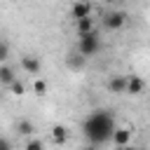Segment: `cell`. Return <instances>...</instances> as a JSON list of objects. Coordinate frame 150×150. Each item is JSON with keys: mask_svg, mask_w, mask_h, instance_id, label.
<instances>
[{"mask_svg": "<svg viewBox=\"0 0 150 150\" xmlns=\"http://www.w3.org/2000/svg\"><path fill=\"white\" fill-rule=\"evenodd\" d=\"M82 131L87 136V141L91 145H103L110 141L112 131H115V117L108 112V110H94L84 117L82 122Z\"/></svg>", "mask_w": 150, "mask_h": 150, "instance_id": "cell-1", "label": "cell"}, {"mask_svg": "<svg viewBox=\"0 0 150 150\" xmlns=\"http://www.w3.org/2000/svg\"><path fill=\"white\" fill-rule=\"evenodd\" d=\"M98 49H101V38H98L96 28L89 33H82L77 38V52L82 56H94V54H98Z\"/></svg>", "mask_w": 150, "mask_h": 150, "instance_id": "cell-2", "label": "cell"}, {"mask_svg": "<svg viewBox=\"0 0 150 150\" xmlns=\"http://www.w3.org/2000/svg\"><path fill=\"white\" fill-rule=\"evenodd\" d=\"M124 23H127V14H124V12H120V9L108 12V14L103 16V26H105L108 30H120Z\"/></svg>", "mask_w": 150, "mask_h": 150, "instance_id": "cell-3", "label": "cell"}, {"mask_svg": "<svg viewBox=\"0 0 150 150\" xmlns=\"http://www.w3.org/2000/svg\"><path fill=\"white\" fill-rule=\"evenodd\" d=\"M21 68L26 73H30V75H38L42 70V61L38 56H33V54H26V56H21Z\"/></svg>", "mask_w": 150, "mask_h": 150, "instance_id": "cell-4", "label": "cell"}, {"mask_svg": "<svg viewBox=\"0 0 150 150\" xmlns=\"http://www.w3.org/2000/svg\"><path fill=\"white\" fill-rule=\"evenodd\" d=\"M110 141H112L117 148H122V145L131 143V129H127V127H115V131H112Z\"/></svg>", "mask_w": 150, "mask_h": 150, "instance_id": "cell-5", "label": "cell"}, {"mask_svg": "<svg viewBox=\"0 0 150 150\" xmlns=\"http://www.w3.org/2000/svg\"><path fill=\"white\" fill-rule=\"evenodd\" d=\"M84 61H87V56H82L80 52L66 54V68H68V70H82V68H84Z\"/></svg>", "mask_w": 150, "mask_h": 150, "instance_id": "cell-6", "label": "cell"}, {"mask_svg": "<svg viewBox=\"0 0 150 150\" xmlns=\"http://www.w3.org/2000/svg\"><path fill=\"white\" fill-rule=\"evenodd\" d=\"M143 89H145V82H143L141 77H136V75H131V77L127 80V87H124V94H131V96H138V94H143Z\"/></svg>", "mask_w": 150, "mask_h": 150, "instance_id": "cell-7", "label": "cell"}, {"mask_svg": "<svg viewBox=\"0 0 150 150\" xmlns=\"http://www.w3.org/2000/svg\"><path fill=\"white\" fill-rule=\"evenodd\" d=\"M91 14V5L89 2H75L73 5V9H70V16L77 21V19H84V16H89Z\"/></svg>", "mask_w": 150, "mask_h": 150, "instance_id": "cell-8", "label": "cell"}, {"mask_svg": "<svg viewBox=\"0 0 150 150\" xmlns=\"http://www.w3.org/2000/svg\"><path fill=\"white\" fill-rule=\"evenodd\" d=\"M52 141H54L56 145H66V141H68V129H66L63 124H54V127H52Z\"/></svg>", "mask_w": 150, "mask_h": 150, "instance_id": "cell-9", "label": "cell"}, {"mask_svg": "<svg viewBox=\"0 0 150 150\" xmlns=\"http://www.w3.org/2000/svg\"><path fill=\"white\" fill-rule=\"evenodd\" d=\"M124 87H127V77L122 75H115L112 80H108V91L112 94H124Z\"/></svg>", "mask_w": 150, "mask_h": 150, "instance_id": "cell-10", "label": "cell"}, {"mask_svg": "<svg viewBox=\"0 0 150 150\" xmlns=\"http://www.w3.org/2000/svg\"><path fill=\"white\" fill-rule=\"evenodd\" d=\"M75 28H77V35L94 30L96 26H94V19H91V14H89V16H84V19H77V21H75Z\"/></svg>", "mask_w": 150, "mask_h": 150, "instance_id": "cell-11", "label": "cell"}, {"mask_svg": "<svg viewBox=\"0 0 150 150\" xmlns=\"http://www.w3.org/2000/svg\"><path fill=\"white\" fill-rule=\"evenodd\" d=\"M12 80H16L14 68H12V66H7V63H0V84H9Z\"/></svg>", "mask_w": 150, "mask_h": 150, "instance_id": "cell-12", "label": "cell"}, {"mask_svg": "<svg viewBox=\"0 0 150 150\" xmlns=\"http://www.w3.org/2000/svg\"><path fill=\"white\" fill-rule=\"evenodd\" d=\"M16 131H19V136H33L35 124H33L30 120H19V122H16Z\"/></svg>", "mask_w": 150, "mask_h": 150, "instance_id": "cell-13", "label": "cell"}, {"mask_svg": "<svg viewBox=\"0 0 150 150\" xmlns=\"http://www.w3.org/2000/svg\"><path fill=\"white\" fill-rule=\"evenodd\" d=\"M7 87L12 89V94H14V96H23V94H26V84H23V82H19V80H12Z\"/></svg>", "mask_w": 150, "mask_h": 150, "instance_id": "cell-14", "label": "cell"}, {"mask_svg": "<svg viewBox=\"0 0 150 150\" xmlns=\"http://www.w3.org/2000/svg\"><path fill=\"white\" fill-rule=\"evenodd\" d=\"M33 91H35L38 96H45V94H47V82H45V80H35Z\"/></svg>", "mask_w": 150, "mask_h": 150, "instance_id": "cell-15", "label": "cell"}, {"mask_svg": "<svg viewBox=\"0 0 150 150\" xmlns=\"http://www.w3.org/2000/svg\"><path fill=\"white\" fill-rule=\"evenodd\" d=\"M23 150H45V143L40 141V138H30L28 143H26V148Z\"/></svg>", "mask_w": 150, "mask_h": 150, "instance_id": "cell-16", "label": "cell"}, {"mask_svg": "<svg viewBox=\"0 0 150 150\" xmlns=\"http://www.w3.org/2000/svg\"><path fill=\"white\" fill-rule=\"evenodd\" d=\"M9 59V45L5 40H0V63H5Z\"/></svg>", "mask_w": 150, "mask_h": 150, "instance_id": "cell-17", "label": "cell"}, {"mask_svg": "<svg viewBox=\"0 0 150 150\" xmlns=\"http://www.w3.org/2000/svg\"><path fill=\"white\" fill-rule=\"evenodd\" d=\"M0 150H12V143H9V138L0 136Z\"/></svg>", "mask_w": 150, "mask_h": 150, "instance_id": "cell-18", "label": "cell"}, {"mask_svg": "<svg viewBox=\"0 0 150 150\" xmlns=\"http://www.w3.org/2000/svg\"><path fill=\"white\" fill-rule=\"evenodd\" d=\"M120 150H136V148H134V145H129V143H127V145H122V148H120Z\"/></svg>", "mask_w": 150, "mask_h": 150, "instance_id": "cell-19", "label": "cell"}, {"mask_svg": "<svg viewBox=\"0 0 150 150\" xmlns=\"http://www.w3.org/2000/svg\"><path fill=\"white\" fill-rule=\"evenodd\" d=\"M82 150H96V145H87V148H82Z\"/></svg>", "mask_w": 150, "mask_h": 150, "instance_id": "cell-20", "label": "cell"}, {"mask_svg": "<svg viewBox=\"0 0 150 150\" xmlns=\"http://www.w3.org/2000/svg\"><path fill=\"white\" fill-rule=\"evenodd\" d=\"M103 2H108V5H112V2H117V0H103Z\"/></svg>", "mask_w": 150, "mask_h": 150, "instance_id": "cell-21", "label": "cell"}, {"mask_svg": "<svg viewBox=\"0 0 150 150\" xmlns=\"http://www.w3.org/2000/svg\"><path fill=\"white\" fill-rule=\"evenodd\" d=\"M0 98H2V94H0Z\"/></svg>", "mask_w": 150, "mask_h": 150, "instance_id": "cell-22", "label": "cell"}]
</instances>
